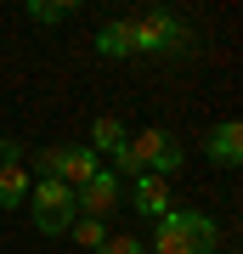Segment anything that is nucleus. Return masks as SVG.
<instances>
[{
    "label": "nucleus",
    "mask_w": 243,
    "mask_h": 254,
    "mask_svg": "<svg viewBox=\"0 0 243 254\" xmlns=\"http://www.w3.org/2000/svg\"><path fill=\"white\" fill-rule=\"evenodd\" d=\"M215 249H221V226L204 209H164L147 254H215Z\"/></svg>",
    "instance_id": "obj_1"
},
{
    "label": "nucleus",
    "mask_w": 243,
    "mask_h": 254,
    "mask_svg": "<svg viewBox=\"0 0 243 254\" xmlns=\"http://www.w3.org/2000/svg\"><path fill=\"white\" fill-rule=\"evenodd\" d=\"M130 40H136V57H181L192 46V28L175 17V11H164V6H147V11H136L130 17Z\"/></svg>",
    "instance_id": "obj_2"
},
{
    "label": "nucleus",
    "mask_w": 243,
    "mask_h": 254,
    "mask_svg": "<svg viewBox=\"0 0 243 254\" xmlns=\"http://www.w3.org/2000/svg\"><path fill=\"white\" fill-rule=\"evenodd\" d=\"M130 158L142 164V175H181V164H187V153H181V141L170 136L164 125H153V130H136L130 136Z\"/></svg>",
    "instance_id": "obj_3"
},
{
    "label": "nucleus",
    "mask_w": 243,
    "mask_h": 254,
    "mask_svg": "<svg viewBox=\"0 0 243 254\" xmlns=\"http://www.w3.org/2000/svg\"><path fill=\"white\" fill-rule=\"evenodd\" d=\"M28 209H34V232H45V237H63L68 226H74V187H63V181H34L28 187Z\"/></svg>",
    "instance_id": "obj_4"
},
{
    "label": "nucleus",
    "mask_w": 243,
    "mask_h": 254,
    "mask_svg": "<svg viewBox=\"0 0 243 254\" xmlns=\"http://www.w3.org/2000/svg\"><path fill=\"white\" fill-rule=\"evenodd\" d=\"M113 203H119V175H113V170H96L80 192H74V209H80V215H90V220H108Z\"/></svg>",
    "instance_id": "obj_5"
},
{
    "label": "nucleus",
    "mask_w": 243,
    "mask_h": 254,
    "mask_svg": "<svg viewBox=\"0 0 243 254\" xmlns=\"http://www.w3.org/2000/svg\"><path fill=\"white\" fill-rule=\"evenodd\" d=\"M204 158L221 164V170H238V164H243V125H238V119L209 125V136H204Z\"/></svg>",
    "instance_id": "obj_6"
},
{
    "label": "nucleus",
    "mask_w": 243,
    "mask_h": 254,
    "mask_svg": "<svg viewBox=\"0 0 243 254\" xmlns=\"http://www.w3.org/2000/svg\"><path fill=\"white\" fill-rule=\"evenodd\" d=\"M96 170H102V158L90 153L85 141H68V147H57V181H63V187H74V192H80V187H85Z\"/></svg>",
    "instance_id": "obj_7"
},
{
    "label": "nucleus",
    "mask_w": 243,
    "mask_h": 254,
    "mask_svg": "<svg viewBox=\"0 0 243 254\" xmlns=\"http://www.w3.org/2000/svg\"><path fill=\"white\" fill-rule=\"evenodd\" d=\"M130 209H136V215H147V220H159L164 209H175L170 181H164V175H136V181H130Z\"/></svg>",
    "instance_id": "obj_8"
},
{
    "label": "nucleus",
    "mask_w": 243,
    "mask_h": 254,
    "mask_svg": "<svg viewBox=\"0 0 243 254\" xmlns=\"http://www.w3.org/2000/svg\"><path fill=\"white\" fill-rule=\"evenodd\" d=\"M96 57H108V63H125V57H136L130 17H108V23L96 28Z\"/></svg>",
    "instance_id": "obj_9"
},
{
    "label": "nucleus",
    "mask_w": 243,
    "mask_h": 254,
    "mask_svg": "<svg viewBox=\"0 0 243 254\" xmlns=\"http://www.w3.org/2000/svg\"><path fill=\"white\" fill-rule=\"evenodd\" d=\"M130 141V130H125V119H113V113H102L96 119V125H90V153H96V158H108V153H119V147H125Z\"/></svg>",
    "instance_id": "obj_10"
},
{
    "label": "nucleus",
    "mask_w": 243,
    "mask_h": 254,
    "mask_svg": "<svg viewBox=\"0 0 243 254\" xmlns=\"http://www.w3.org/2000/svg\"><path fill=\"white\" fill-rule=\"evenodd\" d=\"M28 187H34L28 164H0V209H23L28 203Z\"/></svg>",
    "instance_id": "obj_11"
},
{
    "label": "nucleus",
    "mask_w": 243,
    "mask_h": 254,
    "mask_svg": "<svg viewBox=\"0 0 243 254\" xmlns=\"http://www.w3.org/2000/svg\"><path fill=\"white\" fill-rule=\"evenodd\" d=\"M28 23H40V28H57V23H68L74 11H80V0H28Z\"/></svg>",
    "instance_id": "obj_12"
},
{
    "label": "nucleus",
    "mask_w": 243,
    "mask_h": 254,
    "mask_svg": "<svg viewBox=\"0 0 243 254\" xmlns=\"http://www.w3.org/2000/svg\"><path fill=\"white\" fill-rule=\"evenodd\" d=\"M68 232H74V243H80V249H102L113 226H108V220H90V215H74V226H68Z\"/></svg>",
    "instance_id": "obj_13"
},
{
    "label": "nucleus",
    "mask_w": 243,
    "mask_h": 254,
    "mask_svg": "<svg viewBox=\"0 0 243 254\" xmlns=\"http://www.w3.org/2000/svg\"><path fill=\"white\" fill-rule=\"evenodd\" d=\"M96 254H147L142 237H130V232H108V243H102Z\"/></svg>",
    "instance_id": "obj_14"
},
{
    "label": "nucleus",
    "mask_w": 243,
    "mask_h": 254,
    "mask_svg": "<svg viewBox=\"0 0 243 254\" xmlns=\"http://www.w3.org/2000/svg\"><path fill=\"white\" fill-rule=\"evenodd\" d=\"M108 158H113V175H125V181H136V175H142V164L130 158V141L119 147V153H108Z\"/></svg>",
    "instance_id": "obj_15"
},
{
    "label": "nucleus",
    "mask_w": 243,
    "mask_h": 254,
    "mask_svg": "<svg viewBox=\"0 0 243 254\" xmlns=\"http://www.w3.org/2000/svg\"><path fill=\"white\" fill-rule=\"evenodd\" d=\"M0 164H28V158H23V141H17V136H0Z\"/></svg>",
    "instance_id": "obj_16"
},
{
    "label": "nucleus",
    "mask_w": 243,
    "mask_h": 254,
    "mask_svg": "<svg viewBox=\"0 0 243 254\" xmlns=\"http://www.w3.org/2000/svg\"><path fill=\"white\" fill-rule=\"evenodd\" d=\"M232 254H238V249H232Z\"/></svg>",
    "instance_id": "obj_17"
}]
</instances>
